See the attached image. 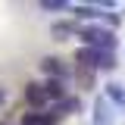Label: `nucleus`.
<instances>
[{
  "instance_id": "obj_4",
  "label": "nucleus",
  "mask_w": 125,
  "mask_h": 125,
  "mask_svg": "<svg viewBox=\"0 0 125 125\" xmlns=\"http://www.w3.org/2000/svg\"><path fill=\"white\" fill-rule=\"evenodd\" d=\"M91 125H113V103H109L106 97H97V100H94Z\"/></svg>"
},
{
  "instance_id": "obj_7",
  "label": "nucleus",
  "mask_w": 125,
  "mask_h": 125,
  "mask_svg": "<svg viewBox=\"0 0 125 125\" xmlns=\"http://www.w3.org/2000/svg\"><path fill=\"white\" fill-rule=\"evenodd\" d=\"M103 97H106L113 106L125 109V84H119V81H106V84H103Z\"/></svg>"
},
{
  "instance_id": "obj_12",
  "label": "nucleus",
  "mask_w": 125,
  "mask_h": 125,
  "mask_svg": "<svg viewBox=\"0 0 125 125\" xmlns=\"http://www.w3.org/2000/svg\"><path fill=\"white\" fill-rule=\"evenodd\" d=\"M41 10H47V13H60V10H72V3H66V0H41Z\"/></svg>"
},
{
  "instance_id": "obj_10",
  "label": "nucleus",
  "mask_w": 125,
  "mask_h": 125,
  "mask_svg": "<svg viewBox=\"0 0 125 125\" xmlns=\"http://www.w3.org/2000/svg\"><path fill=\"white\" fill-rule=\"evenodd\" d=\"M69 13L75 16V22H78V19H103V10H100L97 3H94V6H75V3H72Z\"/></svg>"
},
{
  "instance_id": "obj_3",
  "label": "nucleus",
  "mask_w": 125,
  "mask_h": 125,
  "mask_svg": "<svg viewBox=\"0 0 125 125\" xmlns=\"http://www.w3.org/2000/svg\"><path fill=\"white\" fill-rule=\"evenodd\" d=\"M50 34H53L56 41H66V38L81 34V25H78L75 19H60V22H50Z\"/></svg>"
},
{
  "instance_id": "obj_9",
  "label": "nucleus",
  "mask_w": 125,
  "mask_h": 125,
  "mask_svg": "<svg viewBox=\"0 0 125 125\" xmlns=\"http://www.w3.org/2000/svg\"><path fill=\"white\" fill-rule=\"evenodd\" d=\"M60 122V116L53 113H25V119H22V125H56Z\"/></svg>"
},
{
  "instance_id": "obj_11",
  "label": "nucleus",
  "mask_w": 125,
  "mask_h": 125,
  "mask_svg": "<svg viewBox=\"0 0 125 125\" xmlns=\"http://www.w3.org/2000/svg\"><path fill=\"white\" fill-rule=\"evenodd\" d=\"M53 109H56V116H72V113L81 109V100H78V97H66V100H60Z\"/></svg>"
},
{
  "instance_id": "obj_5",
  "label": "nucleus",
  "mask_w": 125,
  "mask_h": 125,
  "mask_svg": "<svg viewBox=\"0 0 125 125\" xmlns=\"http://www.w3.org/2000/svg\"><path fill=\"white\" fill-rule=\"evenodd\" d=\"M41 72H44L47 78H60V81H66V75H69V69L62 66V60L60 56H41Z\"/></svg>"
},
{
  "instance_id": "obj_2",
  "label": "nucleus",
  "mask_w": 125,
  "mask_h": 125,
  "mask_svg": "<svg viewBox=\"0 0 125 125\" xmlns=\"http://www.w3.org/2000/svg\"><path fill=\"white\" fill-rule=\"evenodd\" d=\"M75 60L81 66H88L94 72H113L116 69V53L113 50H94V47H81L75 53Z\"/></svg>"
},
{
  "instance_id": "obj_1",
  "label": "nucleus",
  "mask_w": 125,
  "mask_h": 125,
  "mask_svg": "<svg viewBox=\"0 0 125 125\" xmlns=\"http://www.w3.org/2000/svg\"><path fill=\"white\" fill-rule=\"evenodd\" d=\"M84 47H94V50H116L119 41H116V31L106 28V25H81V34H78Z\"/></svg>"
},
{
  "instance_id": "obj_6",
  "label": "nucleus",
  "mask_w": 125,
  "mask_h": 125,
  "mask_svg": "<svg viewBox=\"0 0 125 125\" xmlns=\"http://www.w3.org/2000/svg\"><path fill=\"white\" fill-rule=\"evenodd\" d=\"M22 97H25V103H28V106H34V109H41V106H47V103H50V100H47V94H44V88H41V84H34V81H31V84H25Z\"/></svg>"
},
{
  "instance_id": "obj_8",
  "label": "nucleus",
  "mask_w": 125,
  "mask_h": 125,
  "mask_svg": "<svg viewBox=\"0 0 125 125\" xmlns=\"http://www.w3.org/2000/svg\"><path fill=\"white\" fill-rule=\"evenodd\" d=\"M44 94H47V100H53V103H60V100H66V81H60V78H47L44 84Z\"/></svg>"
},
{
  "instance_id": "obj_13",
  "label": "nucleus",
  "mask_w": 125,
  "mask_h": 125,
  "mask_svg": "<svg viewBox=\"0 0 125 125\" xmlns=\"http://www.w3.org/2000/svg\"><path fill=\"white\" fill-rule=\"evenodd\" d=\"M3 100H6V91H3V88H0V103H3Z\"/></svg>"
}]
</instances>
